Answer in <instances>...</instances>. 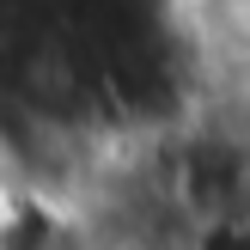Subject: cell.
Instances as JSON below:
<instances>
[{
	"instance_id": "6da1fadb",
	"label": "cell",
	"mask_w": 250,
	"mask_h": 250,
	"mask_svg": "<svg viewBox=\"0 0 250 250\" xmlns=\"http://www.w3.org/2000/svg\"><path fill=\"white\" fill-rule=\"evenodd\" d=\"M80 250H146V238H134V232H85V244Z\"/></svg>"
}]
</instances>
